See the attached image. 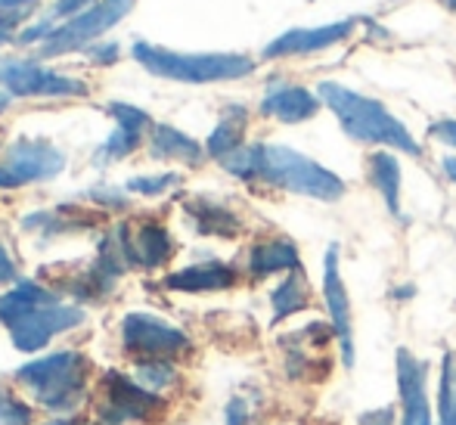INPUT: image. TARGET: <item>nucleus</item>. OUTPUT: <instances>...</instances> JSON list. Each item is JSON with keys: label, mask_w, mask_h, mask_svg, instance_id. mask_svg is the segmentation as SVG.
Returning a JSON list of instances; mask_svg holds the SVG:
<instances>
[{"label": "nucleus", "mask_w": 456, "mask_h": 425, "mask_svg": "<svg viewBox=\"0 0 456 425\" xmlns=\"http://www.w3.org/2000/svg\"><path fill=\"white\" fill-rule=\"evenodd\" d=\"M323 106H330V112L338 119L342 131L348 134L357 143H372L382 146V150H397L407 152V156L419 159L422 146L419 140L410 134V127L403 125L401 119L388 112L379 100L372 96H363L357 90L336 85V81H320L317 87Z\"/></svg>", "instance_id": "nucleus-1"}, {"label": "nucleus", "mask_w": 456, "mask_h": 425, "mask_svg": "<svg viewBox=\"0 0 456 425\" xmlns=\"http://www.w3.org/2000/svg\"><path fill=\"white\" fill-rule=\"evenodd\" d=\"M134 60L156 78L183 81V85H215L236 81L255 72V60L242 53H177L150 41H134Z\"/></svg>", "instance_id": "nucleus-2"}, {"label": "nucleus", "mask_w": 456, "mask_h": 425, "mask_svg": "<svg viewBox=\"0 0 456 425\" xmlns=\"http://www.w3.org/2000/svg\"><path fill=\"white\" fill-rule=\"evenodd\" d=\"M255 180L307 199H320V202H338L345 196V180L336 171L276 143H258V177Z\"/></svg>", "instance_id": "nucleus-3"}, {"label": "nucleus", "mask_w": 456, "mask_h": 425, "mask_svg": "<svg viewBox=\"0 0 456 425\" xmlns=\"http://www.w3.org/2000/svg\"><path fill=\"white\" fill-rule=\"evenodd\" d=\"M16 379L35 391L47 410L72 413L87 391V360L78 351H56L19 366Z\"/></svg>", "instance_id": "nucleus-4"}, {"label": "nucleus", "mask_w": 456, "mask_h": 425, "mask_svg": "<svg viewBox=\"0 0 456 425\" xmlns=\"http://www.w3.org/2000/svg\"><path fill=\"white\" fill-rule=\"evenodd\" d=\"M134 4L137 0H96L91 10L56 25L53 35L44 41L41 56H62V53H75V50H87L91 41H96L102 31H109L112 25L121 22L131 12Z\"/></svg>", "instance_id": "nucleus-5"}, {"label": "nucleus", "mask_w": 456, "mask_h": 425, "mask_svg": "<svg viewBox=\"0 0 456 425\" xmlns=\"http://www.w3.org/2000/svg\"><path fill=\"white\" fill-rule=\"evenodd\" d=\"M121 345L127 357L143 360H175L190 351V336L175 323L152 314H127L121 323Z\"/></svg>", "instance_id": "nucleus-6"}, {"label": "nucleus", "mask_w": 456, "mask_h": 425, "mask_svg": "<svg viewBox=\"0 0 456 425\" xmlns=\"http://www.w3.org/2000/svg\"><path fill=\"white\" fill-rule=\"evenodd\" d=\"M62 168H66V156L53 143L19 137L6 146L0 159V190L35 184V180H53Z\"/></svg>", "instance_id": "nucleus-7"}, {"label": "nucleus", "mask_w": 456, "mask_h": 425, "mask_svg": "<svg viewBox=\"0 0 456 425\" xmlns=\"http://www.w3.org/2000/svg\"><path fill=\"white\" fill-rule=\"evenodd\" d=\"M0 85L12 96H87V85L31 60H0Z\"/></svg>", "instance_id": "nucleus-8"}, {"label": "nucleus", "mask_w": 456, "mask_h": 425, "mask_svg": "<svg viewBox=\"0 0 456 425\" xmlns=\"http://www.w3.org/2000/svg\"><path fill=\"white\" fill-rule=\"evenodd\" d=\"M162 410L165 401L156 391H146L140 382H131L118 372H106L100 404V416L106 420V425H118L125 420H156Z\"/></svg>", "instance_id": "nucleus-9"}, {"label": "nucleus", "mask_w": 456, "mask_h": 425, "mask_svg": "<svg viewBox=\"0 0 456 425\" xmlns=\"http://www.w3.org/2000/svg\"><path fill=\"white\" fill-rule=\"evenodd\" d=\"M323 301L326 314H330V326L342 347V364L345 370L354 366V326H351V298L342 280V267H338V246L326 249L323 257Z\"/></svg>", "instance_id": "nucleus-10"}, {"label": "nucleus", "mask_w": 456, "mask_h": 425, "mask_svg": "<svg viewBox=\"0 0 456 425\" xmlns=\"http://www.w3.org/2000/svg\"><path fill=\"white\" fill-rule=\"evenodd\" d=\"M85 323V311L72 305H47L37 307L35 314L22 317L19 323L10 326V339L12 345L22 354H35L41 351L44 345H50V339L60 336L66 330H75V326Z\"/></svg>", "instance_id": "nucleus-11"}, {"label": "nucleus", "mask_w": 456, "mask_h": 425, "mask_svg": "<svg viewBox=\"0 0 456 425\" xmlns=\"http://www.w3.org/2000/svg\"><path fill=\"white\" fill-rule=\"evenodd\" d=\"M397 370V397H401V425H435L432 404H428L426 376L428 364L413 351L401 347L395 360Z\"/></svg>", "instance_id": "nucleus-12"}, {"label": "nucleus", "mask_w": 456, "mask_h": 425, "mask_svg": "<svg viewBox=\"0 0 456 425\" xmlns=\"http://www.w3.org/2000/svg\"><path fill=\"white\" fill-rule=\"evenodd\" d=\"M357 29V19H342V22L320 25V29H292L286 35L273 37L265 47L267 60H282V56H307L317 50L336 47V44L348 41L351 31Z\"/></svg>", "instance_id": "nucleus-13"}, {"label": "nucleus", "mask_w": 456, "mask_h": 425, "mask_svg": "<svg viewBox=\"0 0 456 425\" xmlns=\"http://www.w3.org/2000/svg\"><path fill=\"white\" fill-rule=\"evenodd\" d=\"M320 106H323V100L314 90L301 85H286V81H273L267 87L265 100H261V115L282 121V125H298V121L314 119L320 112Z\"/></svg>", "instance_id": "nucleus-14"}, {"label": "nucleus", "mask_w": 456, "mask_h": 425, "mask_svg": "<svg viewBox=\"0 0 456 425\" xmlns=\"http://www.w3.org/2000/svg\"><path fill=\"white\" fill-rule=\"evenodd\" d=\"M109 115L115 119V134L102 143L100 156L102 159H125L143 140V127H150V115L137 106H127V102H109Z\"/></svg>", "instance_id": "nucleus-15"}, {"label": "nucleus", "mask_w": 456, "mask_h": 425, "mask_svg": "<svg viewBox=\"0 0 456 425\" xmlns=\"http://www.w3.org/2000/svg\"><path fill=\"white\" fill-rule=\"evenodd\" d=\"M230 286H236V270L224 261L192 264L165 276V289H175V292H221Z\"/></svg>", "instance_id": "nucleus-16"}, {"label": "nucleus", "mask_w": 456, "mask_h": 425, "mask_svg": "<svg viewBox=\"0 0 456 425\" xmlns=\"http://www.w3.org/2000/svg\"><path fill=\"white\" fill-rule=\"evenodd\" d=\"M47 305H60V295L37 286L31 280H19L10 292L0 295V323L10 330L12 323H19L22 317H28L37 307H47Z\"/></svg>", "instance_id": "nucleus-17"}, {"label": "nucleus", "mask_w": 456, "mask_h": 425, "mask_svg": "<svg viewBox=\"0 0 456 425\" xmlns=\"http://www.w3.org/2000/svg\"><path fill=\"white\" fill-rule=\"evenodd\" d=\"M127 252H131V264H140V267L152 270L162 267L165 261L175 252V242H171V233L159 224H143L134 233H127Z\"/></svg>", "instance_id": "nucleus-18"}, {"label": "nucleus", "mask_w": 456, "mask_h": 425, "mask_svg": "<svg viewBox=\"0 0 456 425\" xmlns=\"http://www.w3.org/2000/svg\"><path fill=\"white\" fill-rule=\"evenodd\" d=\"M292 270H301V257L298 249L289 240H267L258 242V246L248 252V274L255 280H265L271 274H292Z\"/></svg>", "instance_id": "nucleus-19"}, {"label": "nucleus", "mask_w": 456, "mask_h": 425, "mask_svg": "<svg viewBox=\"0 0 456 425\" xmlns=\"http://www.w3.org/2000/svg\"><path fill=\"white\" fill-rule=\"evenodd\" d=\"M150 152H152V159H162V162H183V165H199L205 159L202 146L171 125L152 127Z\"/></svg>", "instance_id": "nucleus-20"}, {"label": "nucleus", "mask_w": 456, "mask_h": 425, "mask_svg": "<svg viewBox=\"0 0 456 425\" xmlns=\"http://www.w3.org/2000/svg\"><path fill=\"white\" fill-rule=\"evenodd\" d=\"M246 125H248V112L242 106H227L217 121V127L211 131L208 143H205V152L217 162L236 152L242 146V137H246Z\"/></svg>", "instance_id": "nucleus-21"}, {"label": "nucleus", "mask_w": 456, "mask_h": 425, "mask_svg": "<svg viewBox=\"0 0 456 425\" xmlns=\"http://www.w3.org/2000/svg\"><path fill=\"white\" fill-rule=\"evenodd\" d=\"M370 180L385 199L391 215L401 217V165L388 150H379L370 156Z\"/></svg>", "instance_id": "nucleus-22"}, {"label": "nucleus", "mask_w": 456, "mask_h": 425, "mask_svg": "<svg viewBox=\"0 0 456 425\" xmlns=\"http://www.w3.org/2000/svg\"><path fill=\"white\" fill-rule=\"evenodd\" d=\"M186 211H190L196 230L205 236H236L240 233V217L217 202H208V199H192V202L186 205Z\"/></svg>", "instance_id": "nucleus-23"}, {"label": "nucleus", "mask_w": 456, "mask_h": 425, "mask_svg": "<svg viewBox=\"0 0 456 425\" xmlns=\"http://www.w3.org/2000/svg\"><path fill=\"white\" fill-rule=\"evenodd\" d=\"M271 305H273V323L292 317V314L307 311V305H311V289H307V280H305L301 270L286 274V280L273 289Z\"/></svg>", "instance_id": "nucleus-24"}, {"label": "nucleus", "mask_w": 456, "mask_h": 425, "mask_svg": "<svg viewBox=\"0 0 456 425\" xmlns=\"http://www.w3.org/2000/svg\"><path fill=\"white\" fill-rule=\"evenodd\" d=\"M438 425H456V351H444L441 357Z\"/></svg>", "instance_id": "nucleus-25"}, {"label": "nucleus", "mask_w": 456, "mask_h": 425, "mask_svg": "<svg viewBox=\"0 0 456 425\" xmlns=\"http://www.w3.org/2000/svg\"><path fill=\"white\" fill-rule=\"evenodd\" d=\"M177 379V370L168 364V360H143L137 366V382L143 385L146 391H159L165 385H171Z\"/></svg>", "instance_id": "nucleus-26"}, {"label": "nucleus", "mask_w": 456, "mask_h": 425, "mask_svg": "<svg viewBox=\"0 0 456 425\" xmlns=\"http://www.w3.org/2000/svg\"><path fill=\"white\" fill-rule=\"evenodd\" d=\"M35 422V410L22 404L6 385H0V425H31Z\"/></svg>", "instance_id": "nucleus-27"}, {"label": "nucleus", "mask_w": 456, "mask_h": 425, "mask_svg": "<svg viewBox=\"0 0 456 425\" xmlns=\"http://www.w3.org/2000/svg\"><path fill=\"white\" fill-rule=\"evenodd\" d=\"M177 184H181V174H159V177H131L125 190L140 192V196H159V192H168Z\"/></svg>", "instance_id": "nucleus-28"}, {"label": "nucleus", "mask_w": 456, "mask_h": 425, "mask_svg": "<svg viewBox=\"0 0 456 425\" xmlns=\"http://www.w3.org/2000/svg\"><path fill=\"white\" fill-rule=\"evenodd\" d=\"M96 4V0H56V6H53V12H50L47 19H75L78 12H85V10H91V6Z\"/></svg>", "instance_id": "nucleus-29"}, {"label": "nucleus", "mask_w": 456, "mask_h": 425, "mask_svg": "<svg viewBox=\"0 0 456 425\" xmlns=\"http://www.w3.org/2000/svg\"><path fill=\"white\" fill-rule=\"evenodd\" d=\"M56 31V25H53V19H41L37 25H31V29H25V31H19L16 35V44H35V41H47L50 35Z\"/></svg>", "instance_id": "nucleus-30"}, {"label": "nucleus", "mask_w": 456, "mask_h": 425, "mask_svg": "<svg viewBox=\"0 0 456 425\" xmlns=\"http://www.w3.org/2000/svg\"><path fill=\"white\" fill-rule=\"evenodd\" d=\"M87 56H91L96 66H112L121 56V47L118 44H94V47H87Z\"/></svg>", "instance_id": "nucleus-31"}, {"label": "nucleus", "mask_w": 456, "mask_h": 425, "mask_svg": "<svg viewBox=\"0 0 456 425\" xmlns=\"http://www.w3.org/2000/svg\"><path fill=\"white\" fill-rule=\"evenodd\" d=\"M428 137L438 140V143H447L456 150V121L453 119H444V121H435L432 127H428Z\"/></svg>", "instance_id": "nucleus-32"}, {"label": "nucleus", "mask_w": 456, "mask_h": 425, "mask_svg": "<svg viewBox=\"0 0 456 425\" xmlns=\"http://www.w3.org/2000/svg\"><path fill=\"white\" fill-rule=\"evenodd\" d=\"M248 422H252L248 404L240 401V397H233V401L227 404V425H248Z\"/></svg>", "instance_id": "nucleus-33"}, {"label": "nucleus", "mask_w": 456, "mask_h": 425, "mask_svg": "<svg viewBox=\"0 0 456 425\" xmlns=\"http://www.w3.org/2000/svg\"><path fill=\"white\" fill-rule=\"evenodd\" d=\"M91 196L96 199V202H106L109 208H125L127 199L121 196L118 190H106V186H96V190H91Z\"/></svg>", "instance_id": "nucleus-34"}, {"label": "nucleus", "mask_w": 456, "mask_h": 425, "mask_svg": "<svg viewBox=\"0 0 456 425\" xmlns=\"http://www.w3.org/2000/svg\"><path fill=\"white\" fill-rule=\"evenodd\" d=\"M361 425H395V410L382 407V410H370L361 416Z\"/></svg>", "instance_id": "nucleus-35"}, {"label": "nucleus", "mask_w": 456, "mask_h": 425, "mask_svg": "<svg viewBox=\"0 0 456 425\" xmlns=\"http://www.w3.org/2000/svg\"><path fill=\"white\" fill-rule=\"evenodd\" d=\"M19 19H25V16H22V6H19V10L4 12V16H0V44L10 41V31H12V25H16Z\"/></svg>", "instance_id": "nucleus-36"}, {"label": "nucleus", "mask_w": 456, "mask_h": 425, "mask_svg": "<svg viewBox=\"0 0 456 425\" xmlns=\"http://www.w3.org/2000/svg\"><path fill=\"white\" fill-rule=\"evenodd\" d=\"M12 280H16V264L6 255V249L0 246V282H12Z\"/></svg>", "instance_id": "nucleus-37"}, {"label": "nucleus", "mask_w": 456, "mask_h": 425, "mask_svg": "<svg viewBox=\"0 0 456 425\" xmlns=\"http://www.w3.org/2000/svg\"><path fill=\"white\" fill-rule=\"evenodd\" d=\"M441 165H444V174H447V177H451L453 184H456V156H447Z\"/></svg>", "instance_id": "nucleus-38"}, {"label": "nucleus", "mask_w": 456, "mask_h": 425, "mask_svg": "<svg viewBox=\"0 0 456 425\" xmlns=\"http://www.w3.org/2000/svg\"><path fill=\"white\" fill-rule=\"evenodd\" d=\"M25 4H31V0H0V10H19Z\"/></svg>", "instance_id": "nucleus-39"}, {"label": "nucleus", "mask_w": 456, "mask_h": 425, "mask_svg": "<svg viewBox=\"0 0 456 425\" xmlns=\"http://www.w3.org/2000/svg\"><path fill=\"white\" fill-rule=\"evenodd\" d=\"M10 96H12V94H0V112H4V109L10 106Z\"/></svg>", "instance_id": "nucleus-40"}, {"label": "nucleus", "mask_w": 456, "mask_h": 425, "mask_svg": "<svg viewBox=\"0 0 456 425\" xmlns=\"http://www.w3.org/2000/svg\"><path fill=\"white\" fill-rule=\"evenodd\" d=\"M441 4H444V6H447V10H451V12H456V0H441Z\"/></svg>", "instance_id": "nucleus-41"}, {"label": "nucleus", "mask_w": 456, "mask_h": 425, "mask_svg": "<svg viewBox=\"0 0 456 425\" xmlns=\"http://www.w3.org/2000/svg\"><path fill=\"white\" fill-rule=\"evenodd\" d=\"M50 425H81V422H72V420H62V422H50Z\"/></svg>", "instance_id": "nucleus-42"}]
</instances>
